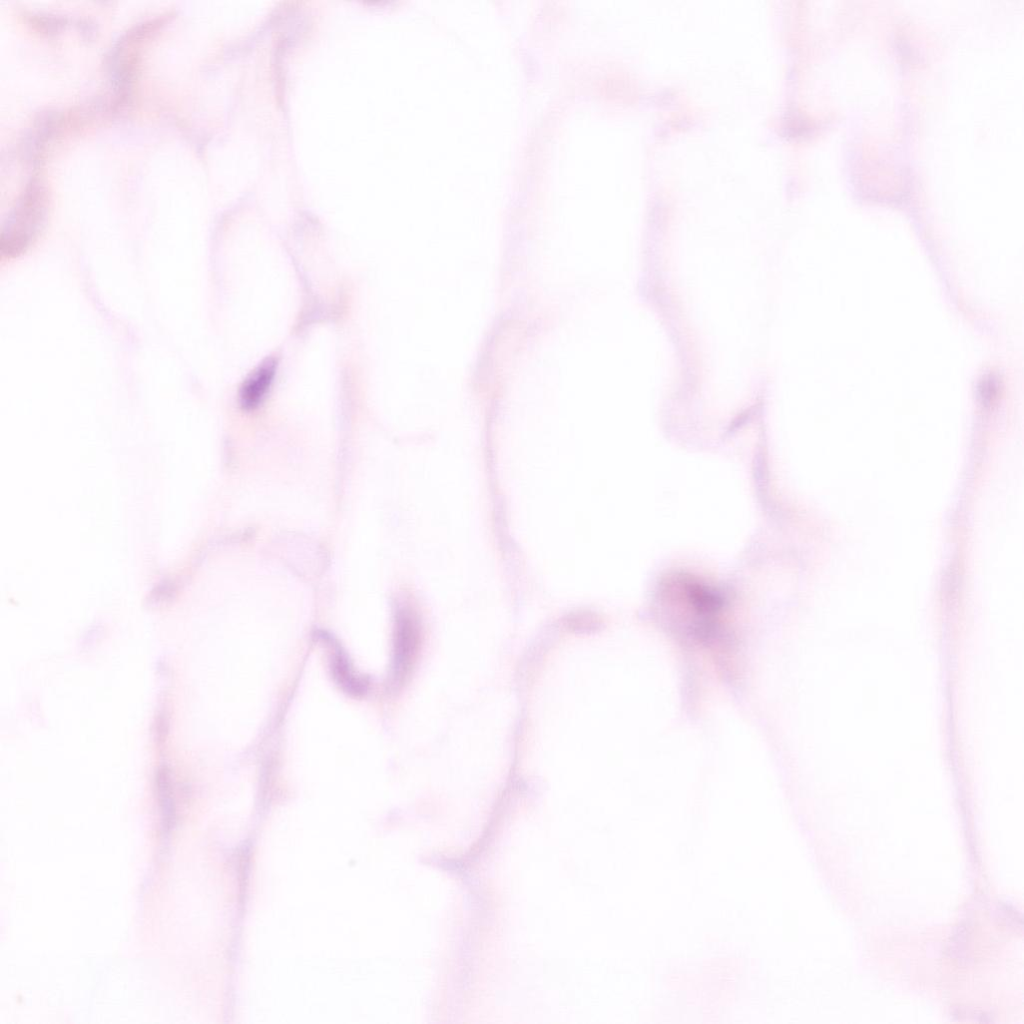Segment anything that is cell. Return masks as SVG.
Listing matches in <instances>:
<instances>
[{"mask_svg": "<svg viewBox=\"0 0 1024 1024\" xmlns=\"http://www.w3.org/2000/svg\"><path fill=\"white\" fill-rule=\"evenodd\" d=\"M395 623L392 677L396 683L401 682L410 670L417 651L419 631L416 617L406 608L397 611Z\"/></svg>", "mask_w": 1024, "mask_h": 1024, "instance_id": "obj_1", "label": "cell"}, {"mask_svg": "<svg viewBox=\"0 0 1024 1024\" xmlns=\"http://www.w3.org/2000/svg\"><path fill=\"white\" fill-rule=\"evenodd\" d=\"M317 636L328 648L331 674L339 687L355 697L365 694L369 683L364 676L357 673L338 640L324 631H320Z\"/></svg>", "mask_w": 1024, "mask_h": 1024, "instance_id": "obj_2", "label": "cell"}, {"mask_svg": "<svg viewBox=\"0 0 1024 1024\" xmlns=\"http://www.w3.org/2000/svg\"><path fill=\"white\" fill-rule=\"evenodd\" d=\"M276 360H264L243 382L239 400L244 410L257 408L264 400L276 371Z\"/></svg>", "mask_w": 1024, "mask_h": 1024, "instance_id": "obj_3", "label": "cell"}, {"mask_svg": "<svg viewBox=\"0 0 1024 1024\" xmlns=\"http://www.w3.org/2000/svg\"><path fill=\"white\" fill-rule=\"evenodd\" d=\"M998 379L993 375L985 376L978 385V394L983 403H988L997 395Z\"/></svg>", "mask_w": 1024, "mask_h": 1024, "instance_id": "obj_4", "label": "cell"}]
</instances>
